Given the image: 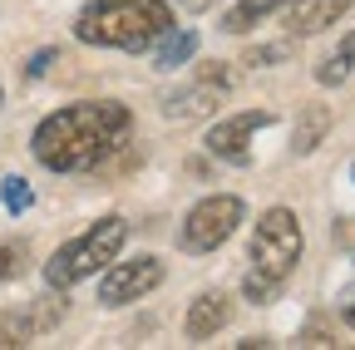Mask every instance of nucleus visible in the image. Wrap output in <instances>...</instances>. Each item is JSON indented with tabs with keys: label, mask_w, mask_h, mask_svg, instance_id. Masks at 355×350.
Wrapping results in <instances>:
<instances>
[{
	"label": "nucleus",
	"mask_w": 355,
	"mask_h": 350,
	"mask_svg": "<svg viewBox=\"0 0 355 350\" xmlns=\"http://www.w3.org/2000/svg\"><path fill=\"white\" fill-rule=\"evenodd\" d=\"M133 134V114L119 99H79L44 114L30 134V153L50 173H89L99 168Z\"/></svg>",
	"instance_id": "1"
},
{
	"label": "nucleus",
	"mask_w": 355,
	"mask_h": 350,
	"mask_svg": "<svg viewBox=\"0 0 355 350\" xmlns=\"http://www.w3.org/2000/svg\"><path fill=\"white\" fill-rule=\"evenodd\" d=\"M301 252H306V237H301V217L291 207H266L252 227V247H247V272H242V296L252 306H266L277 301L282 286L291 281V272L301 267Z\"/></svg>",
	"instance_id": "2"
},
{
	"label": "nucleus",
	"mask_w": 355,
	"mask_h": 350,
	"mask_svg": "<svg viewBox=\"0 0 355 350\" xmlns=\"http://www.w3.org/2000/svg\"><path fill=\"white\" fill-rule=\"evenodd\" d=\"M173 30L168 0H89L74 15V40L99 50H128L139 55Z\"/></svg>",
	"instance_id": "3"
},
{
	"label": "nucleus",
	"mask_w": 355,
	"mask_h": 350,
	"mask_svg": "<svg viewBox=\"0 0 355 350\" xmlns=\"http://www.w3.org/2000/svg\"><path fill=\"white\" fill-rule=\"evenodd\" d=\"M123 242H128V222L119 212H109V217H99V222H89L74 242H64L50 261H44V281H50L55 291H69V286L89 281L94 272H104L109 261L123 252Z\"/></svg>",
	"instance_id": "4"
},
{
	"label": "nucleus",
	"mask_w": 355,
	"mask_h": 350,
	"mask_svg": "<svg viewBox=\"0 0 355 350\" xmlns=\"http://www.w3.org/2000/svg\"><path fill=\"white\" fill-rule=\"evenodd\" d=\"M242 217H247L242 198H232V193H212V198H202V202L183 217V227H178V247L193 252V256L217 252L222 242H227V237L242 227Z\"/></svg>",
	"instance_id": "5"
},
{
	"label": "nucleus",
	"mask_w": 355,
	"mask_h": 350,
	"mask_svg": "<svg viewBox=\"0 0 355 350\" xmlns=\"http://www.w3.org/2000/svg\"><path fill=\"white\" fill-rule=\"evenodd\" d=\"M272 123H277L272 109H242V114H232V119H217V123L207 128L202 148H207L212 158H222V163H232V168H247V163H252V139L261 134V128H272Z\"/></svg>",
	"instance_id": "6"
},
{
	"label": "nucleus",
	"mask_w": 355,
	"mask_h": 350,
	"mask_svg": "<svg viewBox=\"0 0 355 350\" xmlns=\"http://www.w3.org/2000/svg\"><path fill=\"white\" fill-rule=\"evenodd\" d=\"M237 79H242V69L212 60V64L198 69V79L188 84V89H178V94L163 99V114H168V119H198V114H207L212 104L227 99V94L237 89Z\"/></svg>",
	"instance_id": "7"
},
{
	"label": "nucleus",
	"mask_w": 355,
	"mask_h": 350,
	"mask_svg": "<svg viewBox=\"0 0 355 350\" xmlns=\"http://www.w3.org/2000/svg\"><path fill=\"white\" fill-rule=\"evenodd\" d=\"M168 277V267L158 256H133V261H119V267H109V277L99 281V301L109 306V311H119V306H133L144 301L148 291H158Z\"/></svg>",
	"instance_id": "8"
},
{
	"label": "nucleus",
	"mask_w": 355,
	"mask_h": 350,
	"mask_svg": "<svg viewBox=\"0 0 355 350\" xmlns=\"http://www.w3.org/2000/svg\"><path fill=\"white\" fill-rule=\"evenodd\" d=\"M350 6H355V0H286V6H282V25H286L291 40H296V35H321V30H331Z\"/></svg>",
	"instance_id": "9"
},
{
	"label": "nucleus",
	"mask_w": 355,
	"mask_h": 350,
	"mask_svg": "<svg viewBox=\"0 0 355 350\" xmlns=\"http://www.w3.org/2000/svg\"><path fill=\"white\" fill-rule=\"evenodd\" d=\"M227 321H232V301H227V291H202V296H193V306H188L183 331H188V340H212Z\"/></svg>",
	"instance_id": "10"
},
{
	"label": "nucleus",
	"mask_w": 355,
	"mask_h": 350,
	"mask_svg": "<svg viewBox=\"0 0 355 350\" xmlns=\"http://www.w3.org/2000/svg\"><path fill=\"white\" fill-rule=\"evenodd\" d=\"M326 134H331V109H326V104L301 109V119H296V128H291V153H296V158L316 153Z\"/></svg>",
	"instance_id": "11"
},
{
	"label": "nucleus",
	"mask_w": 355,
	"mask_h": 350,
	"mask_svg": "<svg viewBox=\"0 0 355 350\" xmlns=\"http://www.w3.org/2000/svg\"><path fill=\"white\" fill-rule=\"evenodd\" d=\"M282 6H286V0H237V6L222 15V30H227V35H247L252 25H261L266 15H277Z\"/></svg>",
	"instance_id": "12"
},
{
	"label": "nucleus",
	"mask_w": 355,
	"mask_h": 350,
	"mask_svg": "<svg viewBox=\"0 0 355 350\" xmlns=\"http://www.w3.org/2000/svg\"><path fill=\"white\" fill-rule=\"evenodd\" d=\"M350 69H355V30L340 40V45L316 64V84H326V89H336V84H345L350 79Z\"/></svg>",
	"instance_id": "13"
},
{
	"label": "nucleus",
	"mask_w": 355,
	"mask_h": 350,
	"mask_svg": "<svg viewBox=\"0 0 355 350\" xmlns=\"http://www.w3.org/2000/svg\"><path fill=\"white\" fill-rule=\"evenodd\" d=\"M193 55H198V35L193 30H178V35L168 30L163 35V50H158V69H178V64H188Z\"/></svg>",
	"instance_id": "14"
},
{
	"label": "nucleus",
	"mask_w": 355,
	"mask_h": 350,
	"mask_svg": "<svg viewBox=\"0 0 355 350\" xmlns=\"http://www.w3.org/2000/svg\"><path fill=\"white\" fill-rule=\"evenodd\" d=\"M30 340H35L30 311H0V350H15V345H30Z\"/></svg>",
	"instance_id": "15"
},
{
	"label": "nucleus",
	"mask_w": 355,
	"mask_h": 350,
	"mask_svg": "<svg viewBox=\"0 0 355 350\" xmlns=\"http://www.w3.org/2000/svg\"><path fill=\"white\" fill-rule=\"evenodd\" d=\"M30 272V242H0V281H20Z\"/></svg>",
	"instance_id": "16"
},
{
	"label": "nucleus",
	"mask_w": 355,
	"mask_h": 350,
	"mask_svg": "<svg viewBox=\"0 0 355 350\" xmlns=\"http://www.w3.org/2000/svg\"><path fill=\"white\" fill-rule=\"evenodd\" d=\"M247 69H272V64H291V40H277V45H252L242 55Z\"/></svg>",
	"instance_id": "17"
},
{
	"label": "nucleus",
	"mask_w": 355,
	"mask_h": 350,
	"mask_svg": "<svg viewBox=\"0 0 355 350\" xmlns=\"http://www.w3.org/2000/svg\"><path fill=\"white\" fill-rule=\"evenodd\" d=\"M0 202H6L10 212H25V207L35 202V193H30L25 178H6V183H0Z\"/></svg>",
	"instance_id": "18"
},
{
	"label": "nucleus",
	"mask_w": 355,
	"mask_h": 350,
	"mask_svg": "<svg viewBox=\"0 0 355 350\" xmlns=\"http://www.w3.org/2000/svg\"><path fill=\"white\" fill-rule=\"evenodd\" d=\"M336 311H340V321H345V326L355 331V277H350V281L340 286V296H336Z\"/></svg>",
	"instance_id": "19"
},
{
	"label": "nucleus",
	"mask_w": 355,
	"mask_h": 350,
	"mask_svg": "<svg viewBox=\"0 0 355 350\" xmlns=\"http://www.w3.org/2000/svg\"><path fill=\"white\" fill-rule=\"evenodd\" d=\"M50 64H60V50H40V55L30 60V69H25V74H30V79H40V74L50 69Z\"/></svg>",
	"instance_id": "20"
},
{
	"label": "nucleus",
	"mask_w": 355,
	"mask_h": 350,
	"mask_svg": "<svg viewBox=\"0 0 355 350\" xmlns=\"http://www.w3.org/2000/svg\"><path fill=\"white\" fill-rule=\"evenodd\" d=\"M173 6H183V10H207L212 0H173Z\"/></svg>",
	"instance_id": "21"
},
{
	"label": "nucleus",
	"mask_w": 355,
	"mask_h": 350,
	"mask_svg": "<svg viewBox=\"0 0 355 350\" xmlns=\"http://www.w3.org/2000/svg\"><path fill=\"white\" fill-rule=\"evenodd\" d=\"M350 178H355V168H350Z\"/></svg>",
	"instance_id": "22"
}]
</instances>
